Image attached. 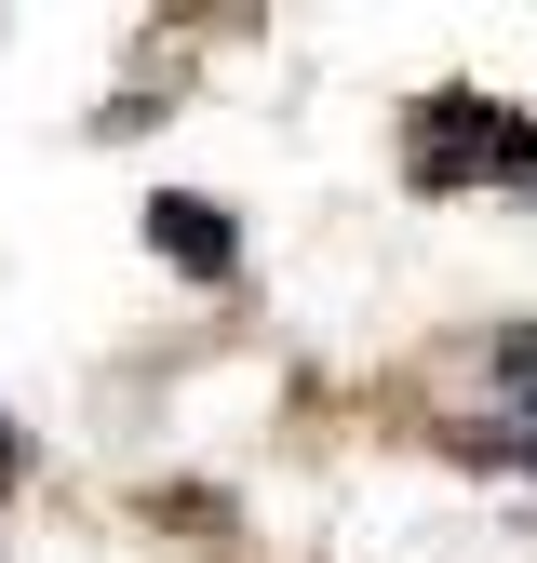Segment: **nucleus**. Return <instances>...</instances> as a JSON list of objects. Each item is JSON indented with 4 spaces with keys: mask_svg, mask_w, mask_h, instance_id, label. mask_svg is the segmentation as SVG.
<instances>
[{
    "mask_svg": "<svg viewBox=\"0 0 537 563\" xmlns=\"http://www.w3.org/2000/svg\"><path fill=\"white\" fill-rule=\"evenodd\" d=\"M470 162H497V175H537V134H524V121H497V108H470V95H443V108L417 121V188H457Z\"/></svg>",
    "mask_w": 537,
    "mask_h": 563,
    "instance_id": "obj_1",
    "label": "nucleus"
},
{
    "mask_svg": "<svg viewBox=\"0 0 537 563\" xmlns=\"http://www.w3.org/2000/svg\"><path fill=\"white\" fill-rule=\"evenodd\" d=\"M149 242H162L175 268H201V282H216V268H229V229H216V216H201V201H162V216H149Z\"/></svg>",
    "mask_w": 537,
    "mask_h": 563,
    "instance_id": "obj_2",
    "label": "nucleus"
}]
</instances>
